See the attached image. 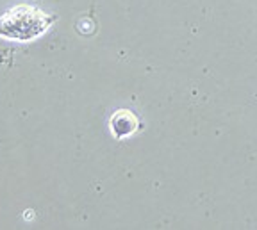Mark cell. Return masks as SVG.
Masks as SVG:
<instances>
[{
  "instance_id": "obj_2",
  "label": "cell",
  "mask_w": 257,
  "mask_h": 230,
  "mask_svg": "<svg viewBox=\"0 0 257 230\" xmlns=\"http://www.w3.org/2000/svg\"><path fill=\"white\" fill-rule=\"evenodd\" d=\"M109 129H111L112 136L116 139H125V137H131L140 129V120H138V116L133 111L120 109L109 120Z\"/></svg>"
},
{
  "instance_id": "obj_1",
  "label": "cell",
  "mask_w": 257,
  "mask_h": 230,
  "mask_svg": "<svg viewBox=\"0 0 257 230\" xmlns=\"http://www.w3.org/2000/svg\"><path fill=\"white\" fill-rule=\"evenodd\" d=\"M56 17L29 4H18L0 17V38L9 41H34L43 36Z\"/></svg>"
}]
</instances>
